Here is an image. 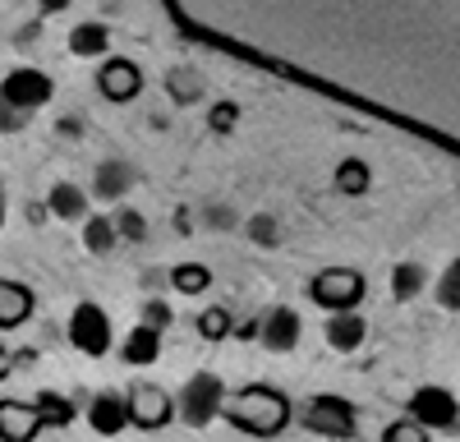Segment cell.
<instances>
[{
  "mask_svg": "<svg viewBox=\"0 0 460 442\" xmlns=\"http://www.w3.org/2000/svg\"><path fill=\"white\" fill-rule=\"evenodd\" d=\"M299 337H304V318L295 309H286V305L267 309L262 323H258V341L272 350V355H290L299 346Z\"/></svg>",
  "mask_w": 460,
  "mask_h": 442,
  "instance_id": "9",
  "label": "cell"
},
{
  "mask_svg": "<svg viewBox=\"0 0 460 442\" xmlns=\"http://www.w3.org/2000/svg\"><path fill=\"white\" fill-rule=\"evenodd\" d=\"M120 355H125V364H134V368H147V364H157V359H162V327H152V323H138V327L129 332V337H125Z\"/></svg>",
  "mask_w": 460,
  "mask_h": 442,
  "instance_id": "14",
  "label": "cell"
},
{
  "mask_svg": "<svg viewBox=\"0 0 460 442\" xmlns=\"http://www.w3.org/2000/svg\"><path fill=\"white\" fill-rule=\"evenodd\" d=\"M438 305L442 309H460V258H451V268L438 277Z\"/></svg>",
  "mask_w": 460,
  "mask_h": 442,
  "instance_id": "24",
  "label": "cell"
},
{
  "mask_svg": "<svg viewBox=\"0 0 460 442\" xmlns=\"http://www.w3.org/2000/svg\"><path fill=\"white\" fill-rule=\"evenodd\" d=\"M51 212L60 221H84L88 217V194L79 190V184H56L51 190Z\"/></svg>",
  "mask_w": 460,
  "mask_h": 442,
  "instance_id": "17",
  "label": "cell"
},
{
  "mask_svg": "<svg viewBox=\"0 0 460 442\" xmlns=\"http://www.w3.org/2000/svg\"><path fill=\"white\" fill-rule=\"evenodd\" d=\"M129 190V166H102L97 171V190L93 194H102V199H115V194H125Z\"/></svg>",
  "mask_w": 460,
  "mask_h": 442,
  "instance_id": "23",
  "label": "cell"
},
{
  "mask_svg": "<svg viewBox=\"0 0 460 442\" xmlns=\"http://www.w3.org/2000/svg\"><path fill=\"white\" fill-rule=\"evenodd\" d=\"M175 401H180V415L194 424V429H203V424H212L226 411V383L217 374H194Z\"/></svg>",
  "mask_w": 460,
  "mask_h": 442,
  "instance_id": "3",
  "label": "cell"
},
{
  "mask_svg": "<svg viewBox=\"0 0 460 442\" xmlns=\"http://www.w3.org/2000/svg\"><path fill=\"white\" fill-rule=\"evenodd\" d=\"M199 332H203V341H226V337H230V314H226L221 305L203 309V314H199Z\"/></svg>",
  "mask_w": 460,
  "mask_h": 442,
  "instance_id": "25",
  "label": "cell"
},
{
  "mask_svg": "<svg viewBox=\"0 0 460 442\" xmlns=\"http://www.w3.org/2000/svg\"><path fill=\"white\" fill-rule=\"evenodd\" d=\"M69 51L79 60H93V56H106L111 51V28L106 23H79L69 32Z\"/></svg>",
  "mask_w": 460,
  "mask_h": 442,
  "instance_id": "16",
  "label": "cell"
},
{
  "mask_svg": "<svg viewBox=\"0 0 460 442\" xmlns=\"http://www.w3.org/2000/svg\"><path fill=\"white\" fill-rule=\"evenodd\" d=\"M88 424H93V433H102V438L125 433V429L134 424V420H129V396H120V392H97L93 405H88Z\"/></svg>",
  "mask_w": 460,
  "mask_h": 442,
  "instance_id": "13",
  "label": "cell"
},
{
  "mask_svg": "<svg viewBox=\"0 0 460 442\" xmlns=\"http://www.w3.org/2000/svg\"><path fill=\"white\" fill-rule=\"evenodd\" d=\"M0 226H5V180H0Z\"/></svg>",
  "mask_w": 460,
  "mask_h": 442,
  "instance_id": "33",
  "label": "cell"
},
{
  "mask_svg": "<svg viewBox=\"0 0 460 442\" xmlns=\"http://www.w3.org/2000/svg\"><path fill=\"white\" fill-rule=\"evenodd\" d=\"M175 411H180V401L166 392V387H157V383H134L129 387V420L138 424V429H166L171 420H175Z\"/></svg>",
  "mask_w": 460,
  "mask_h": 442,
  "instance_id": "5",
  "label": "cell"
},
{
  "mask_svg": "<svg viewBox=\"0 0 460 442\" xmlns=\"http://www.w3.org/2000/svg\"><path fill=\"white\" fill-rule=\"evenodd\" d=\"M115 226H120V235H129V240H143V235H147L138 212H120V221H115Z\"/></svg>",
  "mask_w": 460,
  "mask_h": 442,
  "instance_id": "30",
  "label": "cell"
},
{
  "mask_svg": "<svg viewBox=\"0 0 460 442\" xmlns=\"http://www.w3.org/2000/svg\"><path fill=\"white\" fill-rule=\"evenodd\" d=\"M235 120H240V106H235V102H217V106L208 110V125H212L217 134H230V129H235Z\"/></svg>",
  "mask_w": 460,
  "mask_h": 442,
  "instance_id": "27",
  "label": "cell"
},
{
  "mask_svg": "<svg viewBox=\"0 0 460 442\" xmlns=\"http://www.w3.org/2000/svg\"><path fill=\"white\" fill-rule=\"evenodd\" d=\"M97 93L106 102H134L143 93V69L134 60H106L97 74Z\"/></svg>",
  "mask_w": 460,
  "mask_h": 442,
  "instance_id": "11",
  "label": "cell"
},
{
  "mask_svg": "<svg viewBox=\"0 0 460 442\" xmlns=\"http://www.w3.org/2000/svg\"><path fill=\"white\" fill-rule=\"evenodd\" d=\"M171 286H175L180 295H203V290L212 286V272H208L203 263H180V268L171 272Z\"/></svg>",
  "mask_w": 460,
  "mask_h": 442,
  "instance_id": "19",
  "label": "cell"
},
{
  "mask_svg": "<svg viewBox=\"0 0 460 442\" xmlns=\"http://www.w3.org/2000/svg\"><path fill=\"white\" fill-rule=\"evenodd\" d=\"M51 93H56V84L47 79L42 69H32V65L10 69V74H5V84H0V97L14 102L19 110H37V106H47V102H51Z\"/></svg>",
  "mask_w": 460,
  "mask_h": 442,
  "instance_id": "7",
  "label": "cell"
},
{
  "mask_svg": "<svg viewBox=\"0 0 460 442\" xmlns=\"http://www.w3.org/2000/svg\"><path fill=\"white\" fill-rule=\"evenodd\" d=\"M32 314V290L0 277V327H19Z\"/></svg>",
  "mask_w": 460,
  "mask_h": 442,
  "instance_id": "15",
  "label": "cell"
},
{
  "mask_svg": "<svg viewBox=\"0 0 460 442\" xmlns=\"http://www.w3.org/2000/svg\"><path fill=\"white\" fill-rule=\"evenodd\" d=\"M115 235H120V226H115V221H106V217H93L88 226H84V244H88L93 253H106V249L115 244Z\"/></svg>",
  "mask_w": 460,
  "mask_h": 442,
  "instance_id": "21",
  "label": "cell"
},
{
  "mask_svg": "<svg viewBox=\"0 0 460 442\" xmlns=\"http://www.w3.org/2000/svg\"><path fill=\"white\" fill-rule=\"evenodd\" d=\"M405 411H410L414 420H424L433 433H451L456 420H460V401H456V392H447V387H419V392L410 396Z\"/></svg>",
  "mask_w": 460,
  "mask_h": 442,
  "instance_id": "6",
  "label": "cell"
},
{
  "mask_svg": "<svg viewBox=\"0 0 460 442\" xmlns=\"http://www.w3.org/2000/svg\"><path fill=\"white\" fill-rule=\"evenodd\" d=\"M69 341H74V350H84V355H93V359H102L106 350H111V318H106V309L102 305H93V300H84L79 309L69 314Z\"/></svg>",
  "mask_w": 460,
  "mask_h": 442,
  "instance_id": "4",
  "label": "cell"
},
{
  "mask_svg": "<svg viewBox=\"0 0 460 442\" xmlns=\"http://www.w3.org/2000/svg\"><path fill=\"white\" fill-rule=\"evenodd\" d=\"M143 323H152V327H162V332H166V327L175 323V314H171L166 300H147V305H143Z\"/></svg>",
  "mask_w": 460,
  "mask_h": 442,
  "instance_id": "28",
  "label": "cell"
},
{
  "mask_svg": "<svg viewBox=\"0 0 460 442\" xmlns=\"http://www.w3.org/2000/svg\"><path fill=\"white\" fill-rule=\"evenodd\" d=\"M368 184H373V171H368L359 157H345V162L336 166V190H341V194L359 199V194H368Z\"/></svg>",
  "mask_w": 460,
  "mask_h": 442,
  "instance_id": "18",
  "label": "cell"
},
{
  "mask_svg": "<svg viewBox=\"0 0 460 442\" xmlns=\"http://www.w3.org/2000/svg\"><path fill=\"white\" fill-rule=\"evenodd\" d=\"M226 415L235 429H249V433H277L286 429L290 420V401L272 387H244L235 401L226 405Z\"/></svg>",
  "mask_w": 460,
  "mask_h": 442,
  "instance_id": "1",
  "label": "cell"
},
{
  "mask_svg": "<svg viewBox=\"0 0 460 442\" xmlns=\"http://www.w3.org/2000/svg\"><path fill=\"white\" fill-rule=\"evenodd\" d=\"M37 411H42V420H47V424H56V429H65V424L74 420L69 396H56V392H42V396H37Z\"/></svg>",
  "mask_w": 460,
  "mask_h": 442,
  "instance_id": "22",
  "label": "cell"
},
{
  "mask_svg": "<svg viewBox=\"0 0 460 442\" xmlns=\"http://www.w3.org/2000/svg\"><path fill=\"white\" fill-rule=\"evenodd\" d=\"M42 429L47 420L37 411V401H14V396L0 401V442H32Z\"/></svg>",
  "mask_w": 460,
  "mask_h": 442,
  "instance_id": "10",
  "label": "cell"
},
{
  "mask_svg": "<svg viewBox=\"0 0 460 442\" xmlns=\"http://www.w3.org/2000/svg\"><path fill=\"white\" fill-rule=\"evenodd\" d=\"M323 337H327V346H332V350L350 355V350H359V346H364L368 323H364V314H359V309H332V314H327V323H323Z\"/></svg>",
  "mask_w": 460,
  "mask_h": 442,
  "instance_id": "12",
  "label": "cell"
},
{
  "mask_svg": "<svg viewBox=\"0 0 460 442\" xmlns=\"http://www.w3.org/2000/svg\"><path fill=\"white\" fill-rule=\"evenodd\" d=\"M23 120H28L23 110H19L14 102H5V97H0V129H5V134H10V129H23Z\"/></svg>",
  "mask_w": 460,
  "mask_h": 442,
  "instance_id": "29",
  "label": "cell"
},
{
  "mask_svg": "<svg viewBox=\"0 0 460 442\" xmlns=\"http://www.w3.org/2000/svg\"><path fill=\"white\" fill-rule=\"evenodd\" d=\"M10 368H14V355H10L5 346H0V383H5V378H10Z\"/></svg>",
  "mask_w": 460,
  "mask_h": 442,
  "instance_id": "32",
  "label": "cell"
},
{
  "mask_svg": "<svg viewBox=\"0 0 460 442\" xmlns=\"http://www.w3.org/2000/svg\"><path fill=\"white\" fill-rule=\"evenodd\" d=\"M392 290H396V300H401V305H410L414 295L424 290V268H419V263H401L396 277H392Z\"/></svg>",
  "mask_w": 460,
  "mask_h": 442,
  "instance_id": "20",
  "label": "cell"
},
{
  "mask_svg": "<svg viewBox=\"0 0 460 442\" xmlns=\"http://www.w3.org/2000/svg\"><path fill=\"white\" fill-rule=\"evenodd\" d=\"M304 424L314 433H332V438H350L355 433V405L341 396H309L304 405Z\"/></svg>",
  "mask_w": 460,
  "mask_h": 442,
  "instance_id": "8",
  "label": "cell"
},
{
  "mask_svg": "<svg viewBox=\"0 0 460 442\" xmlns=\"http://www.w3.org/2000/svg\"><path fill=\"white\" fill-rule=\"evenodd\" d=\"M309 295H314V305L327 309V314L332 309H359V300L368 295V281L355 268H323L309 281Z\"/></svg>",
  "mask_w": 460,
  "mask_h": 442,
  "instance_id": "2",
  "label": "cell"
},
{
  "mask_svg": "<svg viewBox=\"0 0 460 442\" xmlns=\"http://www.w3.org/2000/svg\"><path fill=\"white\" fill-rule=\"evenodd\" d=\"M387 438H392V442H429L433 429H429L424 420L410 415V420H401V424H387Z\"/></svg>",
  "mask_w": 460,
  "mask_h": 442,
  "instance_id": "26",
  "label": "cell"
},
{
  "mask_svg": "<svg viewBox=\"0 0 460 442\" xmlns=\"http://www.w3.org/2000/svg\"><path fill=\"white\" fill-rule=\"evenodd\" d=\"M37 5H42V14H60V10L74 5V0H37Z\"/></svg>",
  "mask_w": 460,
  "mask_h": 442,
  "instance_id": "31",
  "label": "cell"
}]
</instances>
